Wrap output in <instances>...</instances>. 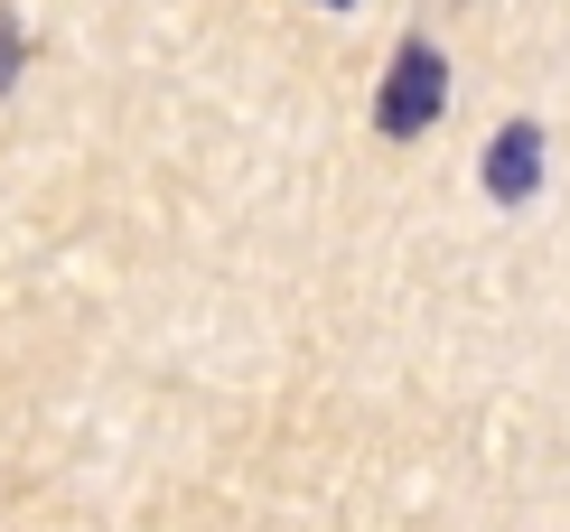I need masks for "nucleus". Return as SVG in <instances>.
I'll return each mask as SVG.
<instances>
[{
	"label": "nucleus",
	"instance_id": "f257e3e1",
	"mask_svg": "<svg viewBox=\"0 0 570 532\" xmlns=\"http://www.w3.org/2000/svg\"><path fill=\"white\" fill-rule=\"evenodd\" d=\"M440 104H449V57L431 38H402L393 66H384V85H374V122H384L393 140H421L440 122Z\"/></svg>",
	"mask_w": 570,
	"mask_h": 532
},
{
	"label": "nucleus",
	"instance_id": "f03ea898",
	"mask_svg": "<svg viewBox=\"0 0 570 532\" xmlns=\"http://www.w3.org/2000/svg\"><path fill=\"white\" fill-rule=\"evenodd\" d=\"M478 178H487V197H495V206H524L533 187H542V131H533V122H505V131L487 140Z\"/></svg>",
	"mask_w": 570,
	"mask_h": 532
},
{
	"label": "nucleus",
	"instance_id": "7ed1b4c3",
	"mask_svg": "<svg viewBox=\"0 0 570 532\" xmlns=\"http://www.w3.org/2000/svg\"><path fill=\"white\" fill-rule=\"evenodd\" d=\"M19 85V19H0V93Z\"/></svg>",
	"mask_w": 570,
	"mask_h": 532
},
{
	"label": "nucleus",
	"instance_id": "20e7f679",
	"mask_svg": "<svg viewBox=\"0 0 570 532\" xmlns=\"http://www.w3.org/2000/svg\"><path fill=\"white\" fill-rule=\"evenodd\" d=\"M318 10H346V0H318Z\"/></svg>",
	"mask_w": 570,
	"mask_h": 532
}]
</instances>
